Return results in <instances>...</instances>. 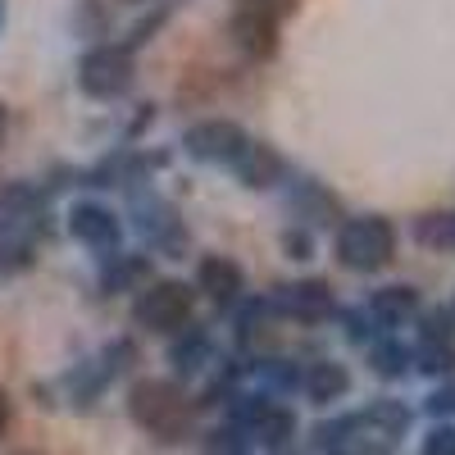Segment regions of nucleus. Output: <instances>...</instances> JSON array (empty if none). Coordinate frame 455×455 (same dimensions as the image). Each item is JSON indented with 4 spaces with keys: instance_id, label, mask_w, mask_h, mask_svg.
I'll list each match as a JSON object with an SVG mask.
<instances>
[{
    "instance_id": "f257e3e1",
    "label": "nucleus",
    "mask_w": 455,
    "mask_h": 455,
    "mask_svg": "<svg viewBox=\"0 0 455 455\" xmlns=\"http://www.w3.org/2000/svg\"><path fill=\"white\" fill-rule=\"evenodd\" d=\"M410 428V410L401 401H373L337 424L319 428L323 455H396Z\"/></svg>"
},
{
    "instance_id": "f03ea898",
    "label": "nucleus",
    "mask_w": 455,
    "mask_h": 455,
    "mask_svg": "<svg viewBox=\"0 0 455 455\" xmlns=\"http://www.w3.org/2000/svg\"><path fill=\"white\" fill-rule=\"evenodd\" d=\"M128 414H132L137 428H146L160 442H178L192 428V401H187V392L173 378H141V383H132Z\"/></svg>"
},
{
    "instance_id": "7ed1b4c3",
    "label": "nucleus",
    "mask_w": 455,
    "mask_h": 455,
    "mask_svg": "<svg viewBox=\"0 0 455 455\" xmlns=\"http://www.w3.org/2000/svg\"><path fill=\"white\" fill-rule=\"evenodd\" d=\"M396 255V228L383 214H355L337 223V259L351 274H378Z\"/></svg>"
},
{
    "instance_id": "20e7f679",
    "label": "nucleus",
    "mask_w": 455,
    "mask_h": 455,
    "mask_svg": "<svg viewBox=\"0 0 455 455\" xmlns=\"http://www.w3.org/2000/svg\"><path fill=\"white\" fill-rule=\"evenodd\" d=\"M196 306V291L178 283V278H160V283H146L132 300V323L146 332H182L187 319H192Z\"/></svg>"
},
{
    "instance_id": "39448f33",
    "label": "nucleus",
    "mask_w": 455,
    "mask_h": 455,
    "mask_svg": "<svg viewBox=\"0 0 455 455\" xmlns=\"http://www.w3.org/2000/svg\"><path fill=\"white\" fill-rule=\"evenodd\" d=\"M137 83V64L132 51H124L119 42H100L78 60V87L92 100H124Z\"/></svg>"
},
{
    "instance_id": "423d86ee",
    "label": "nucleus",
    "mask_w": 455,
    "mask_h": 455,
    "mask_svg": "<svg viewBox=\"0 0 455 455\" xmlns=\"http://www.w3.org/2000/svg\"><path fill=\"white\" fill-rule=\"evenodd\" d=\"M46 192H36L32 182H10L0 187V237H10L19 246H36V237H46Z\"/></svg>"
},
{
    "instance_id": "0eeeda50",
    "label": "nucleus",
    "mask_w": 455,
    "mask_h": 455,
    "mask_svg": "<svg viewBox=\"0 0 455 455\" xmlns=\"http://www.w3.org/2000/svg\"><path fill=\"white\" fill-rule=\"evenodd\" d=\"M128 187H132V214H137V228L146 233V242L160 246V251H182L187 246V228L173 214V205L150 187V178H137Z\"/></svg>"
},
{
    "instance_id": "6e6552de",
    "label": "nucleus",
    "mask_w": 455,
    "mask_h": 455,
    "mask_svg": "<svg viewBox=\"0 0 455 455\" xmlns=\"http://www.w3.org/2000/svg\"><path fill=\"white\" fill-rule=\"evenodd\" d=\"M246 141L251 137L233 119H205V124H192L182 132V150L192 160H201V164H233Z\"/></svg>"
},
{
    "instance_id": "1a4fd4ad",
    "label": "nucleus",
    "mask_w": 455,
    "mask_h": 455,
    "mask_svg": "<svg viewBox=\"0 0 455 455\" xmlns=\"http://www.w3.org/2000/svg\"><path fill=\"white\" fill-rule=\"evenodd\" d=\"M68 233H73V242H78V246H87V251H96L100 259H109V255H119L124 223L114 219L105 205L83 201V205H73V210H68Z\"/></svg>"
},
{
    "instance_id": "9d476101",
    "label": "nucleus",
    "mask_w": 455,
    "mask_h": 455,
    "mask_svg": "<svg viewBox=\"0 0 455 455\" xmlns=\"http://www.w3.org/2000/svg\"><path fill=\"white\" fill-rule=\"evenodd\" d=\"M269 306H274L278 315H287V319L319 323V319H328V315L337 310V296H332V287H328L323 278H300V283H291V287H278V291L269 296Z\"/></svg>"
},
{
    "instance_id": "9b49d317",
    "label": "nucleus",
    "mask_w": 455,
    "mask_h": 455,
    "mask_svg": "<svg viewBox=\"0 0 455 455\" xmlns=\"http://www.w3.org/2000/svg\"><path fill=\"white\" fill-rule=\"evenodd\" d=\"M228 169H233L237 182L251 187V192H269V187H278V182L287 178V160L278 156L269 141H246Z\"/></svg>"
},
{
    "instance_id": "f8f14e48",
    "label": "nucleus",
    "mask_w": 455,
    "mask_h": 455,
    "mask_svg": "<svg viewBox=\"0 0 455 455\" xmlns=\"http://www.w3.org/2000/svg\"><path fill=\"white\" fill-rule=\"evenodd\" d=\"M196 291H205L219 310L237 306L242 291H246L242 264H237V259H228V255H205V259H201V269H196Z\"/></svg>"
},
{
    "instance_id": "ddd939ff",
    "label": "nucleus",
    "mask_w": 455,
    "mask_h": 455,
    "mask_svg": "<svg viewBox=\"0 0 455 455\" xmlns=\"http://www.w3.org/2000/svg\"><path fill=\"white\" fill-rule=\"evenodd\" d=\"M228 36L237 42L242 55L251 60H269L278 51V23H269L264 14H251V10H233V19H228Z\"/></svg>"
},
{
    "instance_id": "4468645a",
    "label": "nucleus",
    "mask_w": 455,
    "mask_h": 455,
    "mask_svg": "<svg viewBox=\"0 0 455 455\" xmlns=\"http://www.w3.org/2000/svg\"><path fill=\"white\" fill-rule=\"evenodd\" d=\"M364 315L373 319L378 332L392 337L401 323H410L414 315H419V291H414V287H383V291L369 296V310Z\"/></svg>"
},
{
    "instance_id": "2eb2a0df",
    "label": "nucleus",
    "mask_w": 455,
    "mask_h": 455,
    "mask_svg": "<svg viewBox=\"0 0 455 455\" xmlns=\"http://www.w3.org/2000/svg\"><path fill=\"white\" fill-rule=\"evenodd\" d=\"M300 387H306V396L315 405H332V401H341L351 392V373H347V364H337V360H319V364H310L306 378H300Z\"/></svg>"
},
{
    "instance_id": "dca6fc26",
    "label": "nucleus",
    "mask_w": 455,
    "mask_h": 455,
    "mask_svg": "<svg viewBox=\"0 0 455 455\" xmlns=\"http://www.w3.org/2000/svg\"><path fill=\"white\" fill-rule=\"evenodd\" d=\"M291 205H296V214L306 219V223H337V219H341L337 196L323 192V187L310 182V178H300V182L291 187Z\"/></svg>"
},
{
    "instance_id": "f3484780",
    "label": "nucleus",
    "mask_w": 455,
    "mask_h": 455,
    "mask_svg": "<svg viewBox=\"0 0 455 455\" xmlns=\"http://www.w3.org/2000/svg\"><path fill=\"white\" fill-rule=\"evenodd\" d=\"M146 278H150V259L146 255H109V269H105V278H100V287L114 296V291H141L146 287Z\"/></svg>"
},
{
    "instance_id": "a211bd4d",
    "label": "nucleus",
    "mask_w": 455,
    "mask_h": 455,
    "mask_svg": "<svg viewBox=\"0 0 455 455\" xmlns=\"http://www.w3.org/2000/svg\"><path fill=\"white\" fill-rule=\"evenodd\" d=\"M210 360H214V341H210L201 328H187V337L173 341V351H169V364H173L178 373H196V369H205Z\"/></svg>"
},
{
    "instance_id": "6ab92c4d",
    "label": "nucleus",
    "mask_w": 455,
    "mask_h": 455,
    "mask_svg": "<svg viewBox=\"0 0 455 455\" xmlns=\"http://www.w3.org/2000/svg\"><path fill=\"white\" fill-rule=\"evenodd\" d=\"M369 360H373V373H378V378H405V373L414 369V351H410V347H401V337H383V341H373Z\"/></svg>"
},
{
    "instance_id": "aec40b11",
    "label": "nucleus",
    "mask_w": 455,
    "mask_h": 455,
    "mask_svg": "<svg viewBox=\"0 0 455 455\" xmlns=\"http://www.w3.org/2000/svg\"><path fill=\"white\" fill-rule=\"evenodd\" d=\"M414 237H419V246H428V251H446V255H455V210L424 214L419 223H414Z\"/></svg>"
},
{
    "instance_id": "412c9836",
    "label": "nucleus",
    "mask_w": 455,
    "mask_h": 455,
    "mask_svg": "<svg viewBox=\"0 0 455 455\" xmlns=\"http://www.w3.org/2000/svg\"><path fill=\"white\" fill-rule=\"evenodd\" d=\"M296 433V419H291V410H283V405H269L255 419V428L246 433V437H255L259 446H283L287 437Z\"/></svg>"
},
{
    "instance_id": "4be33fe9",
    "label": "nucleus",
    "mask_w": 455,
    "mask_h": 455,
    "mask_svg": "<svg viewBox=\"0 0 455 455\" xmlns=\"http://www.w3.org/2000/svg\"><path fill=\"white\" fill-rule=\"evenodd\" d=\"M414 364L433 378H446L455 373V341H424L419 351H414Z\"/></svg>"
},
{
    "instance_id": "5701e85b",
    "label": "nucleus",
    "mask_w": 455,
    "mask_h": 455,
    "mask_svg": "<svg viewBox=\"0 0 455 455\" xmlns=\"http://www.w3.org/2000/svg\"><path fill=\"white\" fill-rule=\"evenodd\" d=\"M255 373H259V383L269 387V392H291V387H300V373H296L287 360H259Z\"/></svg>"
},
{
    "instance_id": "b1692460",
    "label": "nucleus",
    "mask_w": 455,
    "mask_h": 455,
    "mask_svg": "<svg viewBox=\"0 0 455 455\" xmlns=\"http://www.w3.org/2000/svg\"><path fill=\"white\" fill-rule=\"evenodd\" d=\"M419 337H424V341H451V337H455L451 310H424V315H419Z\"/></svg>"
},
{
    "instance_id": "393cba45",
    "label": "nucleus",
    "mask_w": 455,
    "mask_h": 455,
    "mask_svg": "<svg viewBox=\"0 0 455 455\" xmlns=\"http://www.w3.org/2000/svg\"><path fill=\"white\" fill-rule=\"evenodd\" d=\"M237 5L251 10V14H264L269 23H283V19H291L300 10V0H237Z\"/></svg>"
},
{
    "instance_id": "a878e982",
    "label": "nucleus",
    "mask_w": 455,
    "mask_h": 455,
    "mask_svg": "<svg viewBox=\"0 0 455 455\" xmlns=\"http://www.w3.org/2000/svg\"><path fill=\"white\" fill-rule=\"evenodd\" d=\"M36 255L28 251V246H19V242H10V237H0V278H10V274H19V269H28Z\"/></svg>"
},
{
    "instance_id": "bb28decb",
    "label": "nucleus",
    "mask_w": 455,
    "mask_h": 455,
    "mask_svg": "<svg viewBox=\"0 0 455 455\" xmlns=\"http://www.w3.org/2000/svg\"><path fill=\"white\" fill-rule=\"evenodd\" d=\"M283 251H287L291 259H310V255H315V237H310V228L291 223L287 233H283Z\"/></svg>"
},
{
    "instance_id": "cd10ccee",
    "label": "nucleus",
    "mask_w": 455,
    "mask_h": 455,
    "mask_svg": "<svg viewBox=\"0 0 455 455\" xmlns=\"http://www.w3.org/2000/svg\"><path fill=\"white\" fill-rule=\"evenodd\" d=\"M205 455H246V437H242L237 428L210 433V442H205Z\"/></svg>"
},
{
    "instance_id": "c85d7f7f",
    "label": "nucleus",
    "mask_w": 455,
    "mask_h": 455,
    "mask_svg": "<svg viewBox=\"0 0 455 455\" xmlns=\"http://www.w3.org/2000/svg\"><path fill=\"white\" fill-rule=\"evenodd\" d=\"M419 455H455V428H451V424H437V428L424 437Z\"/></svg>"
},
{
    "instance_id": "c756f323",
    "label": "nucleus",
    "mask_w": 455,
    "mask_h": 455,
    "mask_svg": "<svg viewBox=\"0 0 455 455\" xmlns=\"http://www.w3.org/2000/svg\"><path fill=\"white\" fill-rule=\"evenodd\" d=\"M373 332L378 328H373V319L364 310H347V337L351 341H373Z\"/></svg>"
},
{
    "instance_id": "7c9ffc66",
    "label": "nucleus",
    "mask_w": 455,
    "mask_h": 455,
    "mask_svg": "<svg viewBox=\"0 0 455 455\" xmlns=\"http://www.w3.org/2000/svg\"><path fill=\"white\" fill-rule=\"evenodd\" d=\"M428 414H433V419H437V414H455V383H442L428 396Z\"/></svg>"
},
{
    "instance_id": "2f4dec72",
    "label": "nucleus",
    "mask_w": 455,
    "mask_h": 455,
    "mask_svg": "<svg viewBox=\"0 0 455 455\" xmlns=\"http://www.w3.org/2000/svg\"><path fill=\"white\" fill-rule=\"evenodd\" d=\"M5 428H10V396L0 392V437H5Z\"/></svg>"
},
{
    "instance_id": "473e14b6",
    "label": "nucleus",
    "mask_w": 455,
    "mask_h": 455,
    "mask_svg": "<svg viewBox=\"0 0 455 455\" xmlns=\"http://www.w3.org/2000/svg\"><path fill=\"white\" fill-rule=\"evenodd\" d=\"M5 128H10V109H5V100H0V137H5Z\"/></svg>"
},
{
    "instance_id": "72a5a7b5",
    "label": "nucleus",
    "mask_w": 455,
    "mask_h": 455,
    "mask_svg": "<svg viewBox=\"0 0 455 455\" xmlns=\"http://www.w3.org/2000/svg\"><path fill=\"white\" fill-rule=\"evenodd\" d=\"M0 28H5V0H0Z\"/></svg>"
},
{
    "instance_id": "f704fd0d",
    "label": "nucleus",
    "mask_w": 455,
    "mask_h": 455,
    "mask_svg": "<svg viewBox=\"0 0 455 455\" xmlns=\"http://www.w3.org/2000/svg\"><path fill=\"white\" fill-rule=\"evenodd\" d=\"M446 310H451V319H455V300H451V306H446Z\"/></svg>"
},
{
    "instance_id": "c9c22d12",
    "label": "nucleus",
    "mask_w": 455,
    "mask_h": 455,
    "mask_svg": "<svg viewBox=\"0 0 455 455\" xmlns=\"http://www.w3.org/2000/svg\"><path fill=\"white\" fill-rule=\"evenodd\" d=\"M137 5H141V0H137Z\"/></svg>"
}]
</instances>
